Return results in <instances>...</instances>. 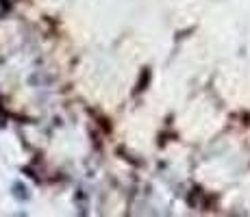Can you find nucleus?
Segmentation results:
<instances>
[{
	"mask_svg": "<svg viewBox=\"0 0 250 217\" xmlns=\"http://www.w3.org/2000/svg\"><path fill=\"white\" fill-rule=\"evenodd\" d=\"M11 194H13V197H16V200H20V202H26L28 197H31V194H28L26 187H24V182H13Z\"/></svg>",
	"mask_w": 250,
	"mask_h": 217,
	"instance_id": "obj_1",
	"label": "nucleus"
}]
</instances>
